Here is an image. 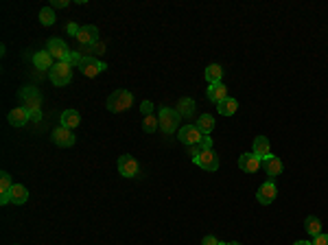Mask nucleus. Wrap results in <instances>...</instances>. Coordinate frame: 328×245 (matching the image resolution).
Segmentation results:
<instances>
[{"mask_svg": "<svg viewBox=\"0 0 328 245\" xmlns=\"http://www.w3.org/2000/svg\"><path fill=\"white\" fill-rule=\"evenodd\" d=\"M107 110L112 112V114H121V112H127L131 105H134V97H131L129 90H116L112 92L110 97H107Z\"/></svg>", "mask_w": 328, "mask_h": 245, "instance_id": "nucleus-1", "label": "nucleus"}, {"mask_svg": "<svg viewBox=\"0 0 328 245\" xmlns=\"http://www.w3.org/2000/svg\"><path fill=\"white\" fill-rule=\"evenodd\" d=\"M180 112L177 110H171V107H160L158 112V123H160V129L164 131L166 136L173 134V131H180Z\"/></svg>", "mask_w": 328, "mask_h": 245, "instance_id": "nucleus-2", "label": "nucleus"}, {"mask_svg": "<svg viewBox=\"0 0 328 245\" xmlns=\"http://www.w3.org/2000/svg\"><path fill=\"white\" fill-rule=\"evenodd\" d=\"M49 79L53 86H68L73 81V66H68L66 62H57L53 68L49 70Z\"/></svg>", "mask_w": 328, "mask_h": 245, "instance_id": "nucleus-3", "label": "nucleus"}, {"mask_svg": "<svg viewBox=\"0 0 328 245\" xmlns=\"http://www.w3.org/2000/svg\"><path fill=\"white\" fill-rule=\"evenodd\" d=\"M197 166H201L204 171H217L219 169V155L214 153V149H204L197 158H193Z\"/></svg>", "mask_w": 328, "mask_h": 245, "instance_id": "nucleus-4", "label": "nucleus"}, {"mask_svg": "<svg viewBox=\"0 0 328 245\" xmlns=\"http://www.w3.org/2000/svg\"><path fill=\"white\" fill-rule=\"evenodd\" d=\"M20 101L25 103L27 110H40V107H42V94H40L38 88H33V86L22 88V90H20Z\"/></svg>", "mask_w": 328, "mask_h": 245, "instance_id": "nucleus-5", "label": "nucleus"}, {"mask_svg": "<svg viewBox=\"0 0 328 245\" xmlns=\"http://www.w3.org/2000/svg\"><path fill=\"white\" fill-rule=\"evenodd\" d=\"M177 138L186 147H193V145H199L204 134L197 129V125H184V127H180V131H177Z\"/></svg>", "mask_w": 328, "mask_h": 245, "instance_id": "nucleus-6", "label": "nucleus"}, {"mask_svg": "<svg viewBox=\"0 0 328 245\" xmlns=\"http://www.w3.org/2000/svg\"><path fill=\"white\" fill-rule=\"evenodd\" d=\"M107 68V66L103 64V62H99L97 57H90V55H86L83 57V62L79 64V70H81V75L83 77H97L99 73H103V70Z\"/></svg>", "mask_w": 328, "mask_h": 245, "instance_id": "nucleus-7", "label": "nucleus"}, {"mask_svg": "<svg viewBox=\"0 0 328 245\" xmlns=\"http://www.w3.org/2000/svg\"><path fill=\"white\" fill-rule=\"evenodd\" d=\"M51 140L55 142L57 147H64V149H68V147H73L77 138H75V134H73V129H66V127H55L53 129V134H51Z\"/></svg>", "mask_w": 328, "mask_h": 245, "instance_id": "nucleus-8", "label": "nucleus"}, {"mask_svg": "<svg viewBox=\"0 0 328 245\" xmlns=\"http://www.w3.org/2000/svg\"><path fill=\"white\" fill-rule=\"evenodd\" d=\"M138 171H140V166H138V162H136L134 155L125 153V155L118 158V173H121L123 177H136L138 175Z\"/></svg>", "mask_w": 328, "mask_h": 245, "instance_id": "nucleus-9", "label": "nucleus"}, {"mask_svg": "<svg viewBox=\"0 0 328 245\" xmlns=\"http://www.w3.org/2000/svg\"><path fill=\"white\" fill-rule=\"evenodd\" d=\"M46 51H49L53 59H57V62H68V57H70V51H68V46H66V42L59 38H51Z\"/></svg>", "mask_w": 328, "mask_h": 245, "instance_id": "nucleus-10", "label": "nucleus"}, {"mask_svg": "<svg viewBox=\"0 0 328 245\" xmlns=\"http://www.w3.org/2000/svg\"><path fill=\"white\" fill-rule=\"evenodd\" d=\"M276 195H278L276 184H273V180H267V182L258 188V193H256V199H258V204H262V206H269L271 201L276 199Z\"/></svg>", "mask_w": 328, "mask_h": 245, "instance_id": "nucleus-11", "label": "nucleus"}, {"mask_svg": "<svg viewBox=\"0 0 328 245\" xmlns=\"http://www.w3.org/2000/svg\"><path fill=\"white\" fill-rule=\"evenodd\" d=\"M7 121H9V125H14V127H25V125L31 121V112H29L27 107H14V110L9 112Z\"/></svg>", "mask_w": 328, "mask_h": 245, "instance_id": "nucleus-12", "label": "nucleus"}, {"mask_svg": "<svg viewBox=\"0 0 328 245\" xmlns=\"http://www.w3.org/2000/svg\"><path fill=\"white\" fill-rule=\"evenodd\" d=\"M77 40H79L81 46H92V44H97V42H99V29L94 27V25L81 27V31H79V35H77Z\"/></svg>", "mask_w": 328, "mask_h": 245, "instance_id": "nucleus-13", "label": "nucleus"}, {"mask_svg": "<svg viewBox=\"0 0 328 245\" xmlns=\"http://www.w3.org/2000/svg\"><path fill=\"white\" fill-rule=\"evenodd\" d=\"M260 166H262V160L256 158L254 153H243L241 158H238V169L245 173H256Z\"/></svg>", "mask_w": 328, "mask_h": 245, "instance_id": "nucleus-14", "label": "nucleus"}, {"mask_svg": "<svg viewBox=\"0 0 328 245\" xmlns=\"http://www.w3.org/2000/svg\"><path fill=\"white\" fill-rule=\"evenodd\" d=\"M11 188H14L11 175L7 171H3V173H0V204H3V206L11 204Z\"/></svg>", "mask_w": 328, "mask_h": 245, "instance_id": "nucleus-15", "label": "nucleus"}, {"mask_svg": "<svg viewBox=\"0 0 328 245\" xmlns=\"http://www.w3.org/2000/svg\"><path fill=\"white\" fill-rule=\"evenodd\" d=\"M262 169L267 171L269 180H273L276 175H280V173H282V162H280V158H276L273 153H269L267 158H262Z\"/></svg>", "mask_w": 328, "mask_h": 245, "instance_id": "nucleus-16", "label": "nucleus"}, {"mask_svg": "<svg viewBox=\"0 0 328 245\" xmlns=\"http://www.w3.org/2000/svg\"><path fill=\"white\" fill-rule=\"evenodd\" d=\"M208 99L212 101V103H221V101L228 99V88L223 86V81H219V83H210V88H208Z\"/></svg>", "mask_w": 328, "mask_h": 245, "instance_id": "nucleus-17", "label": "nucleus"}, {"mask_svg": "<svg viewBox=\"0 0 328 245\" xmlns=\"http://www.w3.org/2000/svg\"><path fill=\"white\" fill-rule=\"evenodd\" d=\"M33 66L38 70H51L53 66H55V59H53V55L49 51H38L33 55Z\"/></svg>", "mask_w": 328, "mask_h": 245, "instance_id": "nucleus-18", "label": "nucleus"}, {"mask_svg": "<svg viewBox=\"0 0 328 245\" xmlns=\"http://www.w3.org/2000/svg\"><path fill=\"white\" fill-rule=\"evenodd\" d=\"M256 158H267V155L271 153V147H269V140L265 138V136H256L254 138V151H252Z\"/></svg>", "mask_w": 328, "mask_h": 245, "instance_id": "nucleus-19", "label": "nucleus"}, {"mask_svg": "<svg viewBox=\"0 0 328 245\" xmlns=\"http://www.w3.org/2000/svg\"><path fill=\"white\" fill-rule=\"evenodd\" d=\"M79 123H81V116H79V112L77 110H66L62 114V127H66V129L79 127Z\"/></svg>", "mask_w": 328, "mask_h": 245, "instance_id": "nucleus-20", "label": "nucleus"}, {"mask_svg": "<svg viewBox=\"0 0 328 245\" xmlns=\"http://www.w3.org/2000/svg\"><path fill=\"white\" fill-rule=\"evenodd\" d=\"M27 199H29L27 186H22V184H14V188H11V204L22 206V204H27Z\"/></svg>", "mask_w": 328, "mask_h": 245, "instance_id": "nucleus-21", "label": "nucleus"}, {"mask_svg": "<svg viewBox=\"0 0 328 245\" xmlns=\"http://www.w3.org/2000/svg\"><path fill=\"white\" fill-rule=\"evenodd\" d=\"M236 110H238V101L232 99V97H228L225 101H221V103L217 105V112H219L221 116H234Z\"/></svg>", "mask_w": 328, "mask_h": 245, "instance_id": "nucleus-22", "label": "nucleus"}, {"mask_svg": "<svg viewBox=\"0 0 328 245\" xmlns=\"http://www.w3.org/2000/svg\"><path fill=\"white\" fill-rule=\"evenodd\" d=\"M204 77H206L208 83H219V81L223 79V68L219 64H210V66H206Z\"/></svg>", "mask_w": 328, "mask_h": 245, "instance_id": "nucleus-23", "label": "nucleus"}, {"mask_svg": "<svg viewBox=\"0 0 328 245\" xmlns=\"http://www.w3.org/2000/svg\"><path fill=\"white\" fill-rule=\"evenodd\" d=\"M177 112H180V116H186L190 118L195 114V101L193 99H180V103H177Z\"/></svg>", "mask_w": 328, "mask_h": 245, "instance_id": "nucleus-24", "label": "nucleus"}, {"mask_svg": "<svg viewBox=\"0 0 328 245\" xmlns=\"http://www.w3.org/2000/svg\"><path fill=\"white\" fill-rule=\"evenodd\" d=\"M304 230L315 238L317 234H321V221L317 217H306V221H304Z\"/></svg>", "mask_w": 328, "mask_h": 245, "instance_id": "nucleus-25", "label": "nucleus"}, {"mask_svg": "<svg viewBox=\"0 0 328 245\" xmlns=\"http://www.w3.org/2000/svg\"><path fill=\"white\" fill-rule=\"evenodd\" d=\"M197 129H199L204 136H208V134H210V131L214 129V118H212L210 114L199 116V121H197Z\"/></svg>", "mask_w": 328, "mask_h": 245, "instance_id": "nucleus-26", "label": "nucleus"}, {"mask_svg": "<svg viewBox=\"0 0 328 245\" xmlns=\"http://www.w3.org/2000/svg\"><path fill=\"white\" fill-rule=\"evenodd\" d=\"M40 22L44 27H53V25H55V11H53L51 7H42V11H40Z\"/></svg>", "mask_w": 328, "mask_h": 245, "instance_id": "nucleus-27", "label": "nucleus"}, {"mask_svg": "<svg viewBox=\"0 0 328 245\" xmlns=\"http://www.w3.org/2000/svg\"><path fill=\"white\" fill-rule=\"evenodd\" d=\"M160 127V123H158V116H145L142 118V131H145V134H153V131H156Z\"/></svg>", "mask_w": 328, "mask_h": 245, "instance_id": "nucleus-28", "label": "nucleus"}, {"mask_svg": "<svg viewBox=\"0 0 328 245\" xmlns=\"http://www.w3.org/2000/svg\"><path fill=\"white\" fill-rule=\"evenodd\" d=\"M86 51V53H92L90 57H94V55H103L105 53V44L103 42H97V44H92V46H81V53Z\"/></svg>", "mask_w": 328, "mask_h": 245, "instance_id": "nucleus-29", "label": "nucleus"}, {"mask_svg": "<svg viewBox=\"0 0 328 245\" xmlns=\"http://www.w3.org/2000/svg\"><path fill=\"white\" fill-rule=\"evenodd\" d=\"M83 62V55H81V51H70V57H68V62H66V64H68V66H73V68H75V66H77V68H79V64Z\"/></svg>", "mask_w": 328, "mask_h": 245, "instance_id": "nucleus-30", "label": "nucleus"}, {"mask_svg": "<svg viewBox=\"0 0 328 245\" xmlns=\"http://www.w3.org/2000/svg\"><path fill=\"white\" fill-rule=\"evenodd\" d=\"M140 112L145 116H151L153 114V103H151V101H142V103H140Z\"/></svg>", "mask_w": 328, "mask_h": 245, "instance_id": "nucleus-31", "label": "nucleus"}, {"mask_svg": "<svg viewBox=\"0 0 328 245\" xmlns=\"http://www.w3.org/2000/svg\"><path fill=\"white\" fill-rule=\"evenodd\" d=\"M79 31H81V27L77 25V22H68V25H66V33H68V35H75V38H77Z\"/></svg>", "mask_w": 328, "mask_h": 245, "instance_id": "nucleus-32", "label": "nucleus"}, {"mask_svg": "<svg viewBox=\"0 0 328 245\" xmlns=\"http://www.w3.org/2000/svg\"><path fill=\"white\" fill-rule=\"evenodd\" d=\"M68 5H70V0H51L49 7H51V9H66Z\"/></svg>", "mask_w": 328, "mask_h": 245, "instance_id": "nucleus-33", "label": "nucleus"}, {"mask_svg": "<svg viewBox=\"0 0 328 245\" xmlns=\"http://www.w3.org/2000/svg\"><path fill=\"white\" fill-rule=\"evenodd\" d=\"M201 151H204V149H201V145H193V147H188V155H190V158H197V155H199Z\"/></svg>", "mask_w": 328, "mask_h": 245, "instance_id": "nucleus-34", "label": "nucleus"}, {"mask_svg": "<svg viewBox=\"0 0 328 245\" xmlns=\"http://www.w3.org/2000/svg\"><path fill=\"white\" fill-rule=\"evenodd\" d=\"M313 245H328V234H317L313 238Z\"/></svg>", "mask_w": 328, "mask_h": 245, "instance_id": "nucleus-35", "label": "nucleus"}, {"mask_svg": "<svg viewBox=\"0 0 328 245\" xmlns=\"http://www.w3.org/2000/svg\"><path fill=\"white\" fill-rule=\"evenodd\" d=\"M199 145H201V149H212V138H210V136H204Z\"/></svg>", "mask_w": 328, "mask_h": 245, "instance_id": "nucleus-36", "label": "nucleus"}, {"mask_svg": "<svg viewBox=\"0 0 328 245\" xmlns=\"http://www.w3.org/2000/svg\"><path fill=\"white\" fill-rule=\"evenodd\" d=\"M201 245H219V241H217V238H214L212 234H206L204 241H201Z\"/></svg>", "mask_w": 328, "mask_h": 245, "instance_id": "nucleus-37", "label": "nucleus"}, {"mask_svg": "<svg viewBox=\"0 0 328 245\" xmlns=\"http://www.w3.org/2000/svg\"><path fill=\"white\" fill-rule=\"evenodd\" d=\"M31 112V121L33 123H40L42 121V110H29Z\"/></svg>", "mask_w": 328, "mask_h": 245, "instance_id": "nucleus-38", "label": "nucleus"}, {"mask_svg": "<svg viewBox=\"0 0 328 245\" xmlns=\"http://www.w3.org/2000/svg\"><path fill=\"white\" fill-rule=\"evenodd\" d=\"M293 245H313V243L311 241H295Z\"/></svg>", "mask_w": 328, "mask_h": 245, "instance_id": "nucleus-39", "label": "nucleus"}, {"mask_svg": "<svg viewBox=\"0 0 328 245\" xmlns=\"http://www.w3.org/2000/svg\"><path fill=\"white\" fill-rule=\"evenodd\" d=\"M225 245H241V243H236V241H230V243H225Z\"/></svg>", "mask_w": 328, "mask_h": 245, "instance_id": "nucleus-40", "label": "nucleus"}]
</instances>
